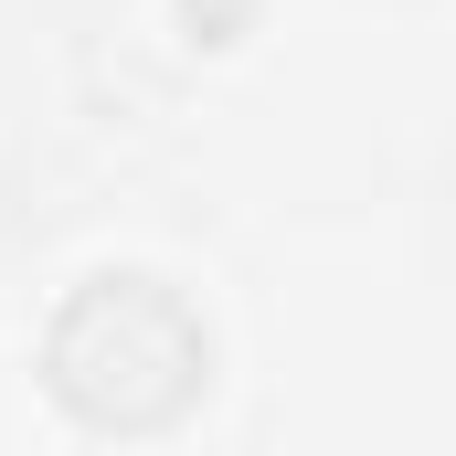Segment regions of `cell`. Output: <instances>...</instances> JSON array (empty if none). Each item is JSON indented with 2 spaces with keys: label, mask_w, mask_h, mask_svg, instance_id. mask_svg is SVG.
<instances>
[{
  "label": "cell",
  "mask_w": 456,
  "mask_h": 456,
  "mask_svg": "<svg viewBox=\"0 0 456 456\" xmlns=\"http://www.w3.org/2000/svg\"><path fill=\"white\" fill-rule=\"evenodd\" d=\"M32 371L86 436H170L213 393V319L159 265H96L43 319Z\"/></svg>",
  "instance_id": "6da1fadb"
}]
</instances>
